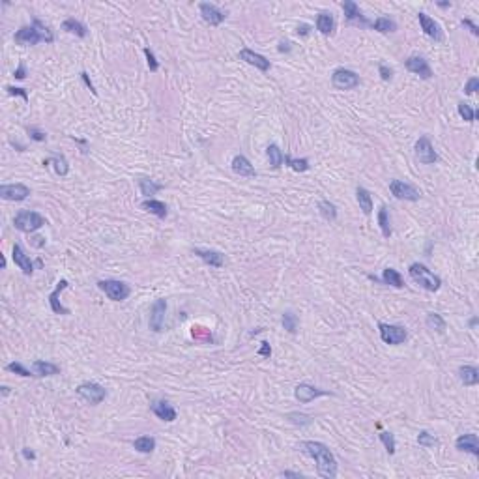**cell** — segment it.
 <instances>
[{
	"instance_id": "1",
	"label": "cell",
	"mask_w": 479,
	"mask_h": 479,
	"mask_svg": "<svg viewBox=\"0 0 479 479\" xmlns=\"http://www.w3.org/2000/svg\"><path fill=\"white\" fill-rule=\"evenodd\" d=\"M299 449L304 451L305 455L314 458L316 463V472H318L320 477L324 479H333L337 475V460H335L333 453L330 451V448L322 442H301L299 443Z\"/></svg>"
},
{
	"instance_id": "2",
	"label": "cell",
	"mask_w": 479,
	"mask_h": 479,
	"mask_svg": "<svg viewBox=\"0 0 479 479\" xmlns=\"http://www.w3.org/2000/svg\"><path fill=\"white\" fill-rule=\"evenodd\" d=\"M15 43L19 45H36V43H52L55 42V34L47 25H43L40 19H34L30 26H21L13 36Z\"/></svg>"
},
{
	"instance_id": "3",
	"label": "cell",
	"mask_w": 479,
	"mask_h": 479,
	"mask_svg": "<svg viewBox=\"0 0 479 479\" xmlns=\"http://www.w3.org/2000/svg\"><path fill=\"white\" fill-rule=\"evenodd\" d=\"M408 273H410V277H412L419 287H423V289L429 290V292H436V290L442 287V279L438 277V275H434L427 266H423V264H419V262L410 264Z\"/></svg>"
},
{
	"instance_id": "4",
	"label": "cell",
	"mask_w": 479,
	"mask_h": 479,
	"mask_svg": "<svg viewBox=\"0 0 479 479\" xmlns=\"http://www.w3.org/2000/svg\"><path fill=\"white\" fill-rule=\"evenodd\" d=\"M45 223H47L45 217L40 216L38 211H30V210H21L15 216V219H13V225H15L17 230L26 232V234L36 232L38 228H42Z\"/></svg>"
},
{
	"instance_id": "5",
	"label": "cell",
	"mask_w": 479,
	"mask_h": 479,
	"mask_svg": "<svg viewBox=\"0 0 479 479\" xmlns=\"http://www.w3.org/2000/svg\"><path fill=\"white\" fill-rule=\"evenodd\" d=\"M378 331H380V337L386 345H402L408 339V331L402 326L397 324H384V322H380L378 324Z\"/></svg>"
},
{
	"instance_id": "6",
	"label": "cell",
	"mask_w": 479,
	"mask_h": 479,
	"mask_svg": "<svg viewBox=\"0 0 479 479\" xmlns=\"http://www.w3.org/2000/svg\"><path fill=\"white\" fill-rule=\"evenodd\" d=\"M77 395L90 404H99L107 397V389L96 382H83L81 386H77Z\"/></svg>"
},
{
	"instance_id": "7",
	"label": "cell",
	"mask_w": 479,
	"mask_h": 479,
	"mask_svg": "<svg viewBox=\"0 0 479 479\" xmlns=\"http://www.w3.org/2000/svg\"><path fill=\"white\" fill-rule=\"evenodd\" d=\"M98 287L103 290L105 294L109 296V299L113 301H122L131 294V289L128 285L122 283V281H114V279H105V281H99Z\"/></svg>"
},
{
	"instance_id": "8",
	"label": "cell",
	"mask_w": 479,
	"mask_h": 479,
	"mask_svg": "<svg viewBox=\"0 0 479 479\" xmlns=\"http://www.w3.org/2000/svg\"><path fill=\"white\" fill-rule=\"evenodd\" d=\"M331 84L337 90H352L360 84V77L358 73H354L352 69H345V67H339L335 69L333 75H331Z\"/></svg>"
},
{
	"instance_id": "9",
	"label": "cell",
	"mask_w": 479,
	"mask_h": 479,
	"mask_svg": "<svg viewBox=\"0 0 479 479\" xmlns=\"http://www.w3.org/2000/svg\"><path fill=\"white\" fill-rule=\"evenodd\" d=\"M416 157L419 159V163L423 165H433L438 161V154L436 150L433 148L429 137H419L416 143Z\"/></svg>"
},
{
	"instance_id": "10",
	"label": "cell",
	"mask_w": 479,
	"mask_h": 479,
	"mask_svg": "<svg viewBox=\"0 0 479 479\" xmlns=\"http://www.w3.org/2000/svg\"><path fill=\"white\" fill-rule=\"evenodd\" d=\"M389 191H392L393 197L399 199V201H410V202L419 201V191H417L414 186L404 184V182H401V180L389 182Z\"/></svg>"
},
{
	"instance_id": "11",
	"label": "cell",
	"mask_w": 479,
	"mask_h": 479,
	"mask_svg": "<svg viewBox=\"0 0 479 479\" xmlns=\"http://www.w3.org/2000/svg\"><path fill=\"white\" fill-rule=\"evenodd\" d=\"M30 195V189L25 184H4L0 186V197L4 201H25Z\"/></svg>"
},
{
	"instance_id": "12",
	"label": "cell",
	"mask_w": 479,
	"mask_h": 479,
	"mask_svg": "<svg viewBox=\"0 0 479 479\" xmlns=\"http://www.w3.org/2000/svg\"><path fill=\"white\" fill-rule=\"evenodd\" d=\"M165 311H167L165 299H155V304L152 305V313H150V322H148L152 331L163 330V324H165Z\"/></svg>"
},
{
	"instance_id": "13",
	"label": "cell",
	"mask_w": 479,
	"mask_h": 479,
	"mask_svg": "<svg viewBox=\"0 0 479 479\" xmlns=\"http://www.w3.org/2000/svg\"><path fill=\"white\" fill-rule=\"evenodd\" d=\"M417 19H419V25H421L423 32H425L431 40H434V42H442L443 34H442V30H440V25L434 21L433 17H429L427 13H423L421 11V13H417Z\"/></svg>"
},
{
	"instance_id": "14",
	"label": "cell",
	"mask_w": 479,
	"mask_h": 479,
	"mask_svg": "<svg viewBox=\"0 0 479 479\" xmlns=\"http://www.w3.org/2000/svg\"><path fill=\"white\" fill-rule=\"evenodd\" d=\"M238 58L240 60H243V62L251 64V66L258 67L260 72H268L270 69V60L266 57H262V55H258V52L251 51V49H242V51L238 52Z\"/></svg>"
},
{
	"instance_id": "15",
	"label": "cell",
	"mask_w": 479,
	"mask_h": 479,
	"mask_svg": "<svg viewBox=\"0 0 479 479\" xmlns=\"http://www.w3.org/2000/svg\"><path fill=\"white\" fill-rule=\"evenodd\" d=\"M322 395H328V392L318 389V387L311 386V384H299V386H296V389H294V397H296L299 402H304V404H307V402H311L313 399L322 397Z\"/></svg>"
},
{
	"instance_id": "16",
	"label": "cell",
	"mask_w": 479,
	"mask_h": 479,
	"mask_svg": "<svg viewBox=\"0 0 479 479\" xmlns=\"http://www.w3.org/2000/svg\"><path fill=\"white\" fill-rule=\"evenodd\" d=\"M201 15H202V19L211 26L221 25V23L225 21V17H227L225 15V11H221L214 4H208V2H202L201 4Z\"/></svg>"
},
{
	"instance_id": "17",
	"label": "cell",
	"mask_w": 479,
	"mask_h": 479,
	"mask_svg": "<svg viewBox=\"0 0 479 479\" xmlns=\"http://www.w3.org/2000/svg\"><path fill=\"white\" fill-rule=\"evenodd\" d=\"M455 448L458 451H466V453H472L475 457H479V438L477 434L468 433V434H460L455 442Z\"/></svg>"
},
{
	"instance_id": "18",
	"label": "cell",
	"mask_w": 479,
	"mask_h": 479,
	"mask_svg": "<svg viewBox=\"0 0 479 479\" xmlns=\"http://www.w3.org/2000/svg\"><path fill=\"white\" fill-rule=\"evenodd\" d=\"M404 64H406L408 72L416 73V75H419L421 79H431V77H433L431 66H429V62L423 57H410Z\"/></svg>"
},
{
	"instance_id": "19",
	"label": "cell",
	"mask_w": 479,
	"mask_h": 479,
	"mask_svg": "<svg viewBox=\"0 0 479 479\" xmlns=\"http://www.w3.org/2000/svg\"><path fill=\"white\" fill-rule=\"evenodd\" d=\"M193 255H197L202 262H206L208 266H214V268L225 266V255L219 251H214V249H193Z\"/></svg>"
},
{
	"instance_id": "20",
	"label": "cell",
	"mask_w": 479,
	"mask_h": 479,
	"mask_svg": "<svg viewBox=\"0 0 479 479\" xmlns=\"http://www.w3.org/2000/svg\"><path fill=\"white\" fill-rule=\"evenodd\" d=\"M11 258H13V262L19 266V268L23 270V273L25 275H32V272H34V264H32L30 257L26 255L25 251H23L21 245H13V251H11Z\"/></svg>"
},
{
	"instance_id": "21",
	"label": "cell",
	"mask_w": 479,
	"mask_h": 479,
	"mask_svg": "<svg viewBox=\"0 0 479 479\" xmlns=\"http://www.w3.org/2000/svg\"><path fill=\"white\" fill-rule=\"evenodd\" d=\"M150 408H152V412L159 417L161 421L170 423V421H174V419H176V410L170 406L167 401H154Z\"/></svg>"
},
{
	"instance_id": "22",
	"label": "cell",
	"mask_w": 479,
	"mask_h": 479,
	"mask_svg": "<svg viewBox=\"0 0 479 479\" xmlns=\"http://www.w3.org/2000/svg\"><path fill=\"white\" fill-rule=\"evenodd\" d=\"M232 170H234L238 176H245V178H251V176L257 174V172H255V167L251 165V161H249L245 155H236V157L232 159Z\"/></svg>"
},
{
	"instance_id": "23",
	"label": "cell",
	"mask_w": 479,
	"mask_h": 479,
	"mask_svg": "<svg viewBox=\"0 0 479 479\" xmlns=\"http://www.w3.org/2000/svg\"><path fill=\"white\" fill-rule=\"evenodd\" d=\"M64 289H67V281H66V279H62V281H60V283L57 285V289H55V290L51 292V296H49V305H51L52 313L69 314V309L62 307V304H60V299H58V296H60V292H62Z\"/></svg>"
},
{
	"instance_id": "24",
	"label": "cell",
	"mask_w": 479,
	"mask_h": 479,
	"mask_svg": "<svg viewBox=\"0 0 479 479\" xmlns=\"http://www.w3.org/2000/svg\"><path fill=\"white\" fill-rule=\"evenodd\" d=\"M343 11H345L346 19L350 23L358 21V23H361V25H367V19H365V15L361 13L360 6L356 4V2H352V0H345V2H343Z\"/></svg>"
},
{
	"instance_id": "25",
	"label": "cell",
	"mask_w": 479,
	"mask_h": 479,
	"mask_svg": "<svg viewBox=\"0 0 479 479\" xmlns=\"http://www.w3.org/2000/svg\"><path fill=\"white\" fill-rule=\"evenodd\" d=\"M458 378L464 386H475L479 382V369L472 365H463L458 369Z\"/></svg>"
},
{
	"instance_id": "26",
	"label": "cell",
	"mask_w": 479,
	"mask_h": 479,
	"mask_svg": "<svg viewBox=\"0 0 479 479\" xmlns=\"http://www.w3.org/2000/svg\"><path fill=\"white\" fill-rule=\"evenodd\" d=\"M32 369H34V375L36 376H55L60 372V367L55 365V363H49V361L36 360L32 363Z\"/></svg>"
},
{
	"instance_id": "27",
	"label": "cell",
	"mask_w": 479,
	"mask_h": 479,
	"mask_svg": "<svg viewBox=\"0 0 479 479\" xmlns=\"http://www.w3.org/2000/svg\"><path fill=\"white\" fill-rule=\"evenodd\" d=\"M356 199H358L360 210L363 211L365 216H371V211H372V197H371V193H369L365 187H358V189H356Z\"/></svg>"
},
{
	"instance_id": "28",
	"label": "cell",
	"mask_w": 479,
	"mask_h": 479,
	"mask_svg": "<svg viewBox=\"0 0 479 479\" xmlns=\"http://www.w3.org/2000/svg\"><path fill=\"white\" fill-rule=\"evenodd\" d=\"M140 206L145 208L146 211H150V214H154V216H157L159 219H165L167 217V204L165 202H161V201H154V199H146Z\"/></svg>"
},
{
	"instance_id": "29",
	"label": "cell",
	"mask_w": 479,
	"mask_h": 479,
	"mask_svg": "<svg viewBox=\"0 0 479 479\" xmlns=\"http://www.w3.org/2000/svg\"><path fill=\"white\" fill-rule=\"evenodd\" d=\"M316 28H318L320 34H324V36H330L331 32H333L335 28V21H333V15L331 13H320L318 17H316Z\"/></svg>"
},
{
	"instance_id": "30",
	"label": "cell",
	"mask_w": 479,
	"mask_h": 479,
	"mask_svg": "<svg viewBox=\"0 0 479 479\" xmlns=\"http://www.w3.org/2000/svg\"><path fill=\"white\" fill-rule=\"evenodd\" d=\"M62 30L69 32V34H75V36H79V38L88 36L86 26H84L83 23H79L77 19H66V21L62 23Z\"/></svg>"
},
{
	"instance_id": "31",
	"label": "cell",
	"mask_w": 479,
	"mask_h": 479,
	"mask_svg": "<svg viewBox=\"0 0 479 479\" xmlns=\"http://www.w3.org/2000/svg\"><path fill=\"white\" fill-rule=\"evenodd\" d=\"M382 283L389 285V287H395V289H402V287H404L401 273L397 272V270H393V268H386V270H384V273H382Z\"/></svg>"
},
{
	"instance_id": "32",
	"label": "cell",
	"mask_w": 479,
	"mask_h": 479,
	"mask_svg": "<svg viewBox=\"0 0 479 479\" xmlns=\"http://www.w3.org/2000/svg\"><path fill=\"white\" fill-rule=\"evenodd\" d=\"M55 167V172H57L58 176H66L67 170H69V165H67V159L64 157V155H52V157H49V159L43 161V165H51Z\"/></svg>"
},
{
	"instance_id": "33",
	"label": "cell",
	"mask_w": 479,
	"mask_h": 479,
	"mask_svg": "<svg viewBox=\"0 0 479 479\" xmlns=\"http://www.w3.org/2000/svg\"><path fill=\"white\" fill-rule=\"evenodd\" d=\"M266 152H268V159H270L272 169H279V167L285 163V154L281 152V148H279L277 145H270Z\"/></svg>"
},
{
	"instance_id": "34",
	"label": "cell",
	"mask_w": 479,
	"mask_h": 479,
	"mask_svg": "<svg viewBox=\"0 0 479 479\" xmlns=\"http://www.w3.org/2000/svg\"><path fill=\"white\" fill-rule=\"evenodd\" d=\"M133 448L139 453H152L155 449V440L152 436H140L133 442Z\"/></svg>"
},
{
	"instance_id": "35",
	"label": "cell",
	"mask_w": 479,
	"mask_h": 479,
	"mask_svg": "<svg viewBox=\"0 0 479 479\" xmlns=\"http://www.w3.org/2000/svg\"><path fill=\"white\" fill-rule=\"evenodd\" d=\"M139 187H140V193H143L145 197L155 195L157 191L163 189L161 184H155V182L150 180V178H139Z\"/></svg>"
},
{
	"instance_id": "36",
	"label": "cell",
	"mask_w": 479,
	"mask_h": 479,
	"mask_svg": "<svg viewBox=\"0 0 479 479\" xmlns=\"http://www.w3.org/2000/svg\"><path fill=\"white\" fill-rule=\"evenodd\" d=\"M372 28L376 32H382V34H387V32H395L397 25L395 21H392L389 17H378L375 23H372Z\"/></svg>"
},
{
	"instance_id": "37",
	"label": "cell",
	"mask_w": 479,
	"mask_h": 479,
	"mask_svg": "<svg viewBox=\"0 0 479 479\" xmlns=\"http://www.w3.org/2000/svg\"><path fill=\"white\" fill-rule=\"evenodd\" d=\"M318 210H320V214H322V217H324L326 221H335V219H337V206H335L333 202L320 201Z\"/></svg>"
},
{
	"instance_id": "38",
	"label": "cell",
	"mask_w": 479,
	"mask_h": 479,
	"mask_svg": "<svg viewBox=\"0 0 479 479\" xmlns=\"http://www.w3.org/2000/svg\"><path fill=\"white\" fill-rule=\"evenodd\" d=\"M427 328L429 330L436 331V333H443V330H446V320H443L438 313H429L427 314Z\"/></svg>"
},
{
	"instance_id": "39",
	"label": "cell",
	"mask_w": 479,
	"mask_h": 479,
	"mask_svg": "<svg viewBox=\"0 0 479 479\" xmlns=\"http://www.w3.org/2000/svg\"><path fill=\"white\" fill-rule=\"evenodd\" d=\"M378 225H380L382 228V234H384V238H389L392 236V225H389V214H387V208L382 206L380 211H378Z\"/></svg>"
},
{
	"instance_id": "40",
	"label": "cell",
	"mask_w": 479,
	"mask_h": 479,
	"mask_svg": "<svg viewBox=\"0 0 479 479\" xmlns=\"http://www.w3.org/2000/svg\"><path fill=\"white\" fill-rule=\"evenodd\" d=\"M417 443L423 446V448H436V446H440V440L434 434L427 433V431H421V433L417 434Z\"/></svg>"
},
{
	"instance_id": "41",
	"label": "cell",
	"mask_w": 479,
	"mask_h": 479,
	"mask_svg": "<svg viewBox=\"0 0 479 479\" xmlns=\"http://www.w3.org/2000/svg\"><path fill=\"white\" fill-rule=\"evenodd\" d=\"M285 163L290 167L292 170H296V172H305V170L309 169V159H294V157H289V155H285Z\"/></svg>"
},
{
	"instance_id": "42",
	"label": "cell",
	"mask_w": 479,
	"mask_h": 479,
	"mask_svg": "<svg viewBox=\"0 0 479 479\" xmlns=\"http://www.w3.org/2000/svg\"><path fill=\"white\" fill-rule=\"evenodd\" d=\"M281 322H283V328L289 333H296V330H298V316L294 313H283V318H281Z\"/></svg>"
},
{
	"instance_id": "43",
	"label": "cell",
	"mask_w": 479,
	"mask_h": 479,
	"mask_svg": "<svg viewBox=\"0 0 479 479\" xmlns=\"http://www.w3.org/2000/svg\"><path fill=\"white\" fill-rule=\"evenodd\" d=\"M458 114H460V118H463L464 122H474L475 116H477V113H475L474 109L470 107L468 103H464V101L458 103Z\"/></svg>"
},
{
	"instance_id": "44",
	"label": "cell",
	"mask_w": 479,
	"mask_h": 479,
	"mask_svg": "<svg viewBox=\"0 0 479 479\" xmlns=\"http://www.w3.org/2000/svg\"><path fill=\"white\" fill-rule=\"evenodd\" d=\"M6 371H10V372H15V375H19V376H36L34 372H30L28 369H25V367L19 363V361H13V363H8L6 365Z\"/></svg>"
},
{
	"instance_id": "45",
	"label": "cell",
	"mask_w": 479,
	"mask_h": 479,
	"mask_svg": "<svg viewBox=\"0 0 479 479\" xmlns=\"http://www.w3.org/2000/svg\"><path fill=\"white\" fill-rule=\"evenodd\" d=\"M380 440H382V443L386 446L387 453L389 455L395 453V438H393L392 433H380Z\"/></svg>"
},
{
	"instance_id": "46",
	"label": "cell",
	"mask_w": 479,
	"mask_h": 479,
	"mask_svg": "<svg viewBox=\"0 0 479 479\" xmlns=\"http://www.w3.org/2000/svg\"><path fill=\"white\" fill-rule=\"evenodd\" d=\"M289 419L296 425H311V417L305 416V414H289Z\"/></svg>"
},
{
	"instance_id": "47",
	"label": "cell",
	"mask_w": 479,
	"mask_h": 479,
	"mask_svg": "<svg viewBox=\"0 0 479 479\" xmlns=\"http://www.w3.org/2000/svg\"><path fill=\"white\" fill-rule=\"evenodd\" d=\"M26 131H28V135H30V139H32V140H36V143H43V140L47 139V133H45V131H42V129H38V128H28Z\"/></svg>"
},
{
	"instance_id": "48",
	"label": "cell",
	"mask_w": 479,
	"mask_h": 479,
	"mask_svg": "<svg viewBox=\"0 0 479 479\" xmlns=\"http://www.w3.org/2000/svg\"><path fill=\"white\" fill-rule=\"evenodd\" d=\"M145 55H146V60H148L150 72H157V69H159V64H157V60H155L154 52H152V51L148 49V47H146V49H145Z\"/></svg>"
},
{
	"instance_id": "49",
	"label": "cell",
	"mask_w": 479,
	"mask_h": 479,
	"mask_svg": "<svg viewBox=\"0 0 479 479\" xmlns=\"http://www.w3.org/2000/svg\"><path fill=\"white\" fill-rule=\"evenodd\" d=\"M477 88H479V79L477 77H472L468 83H466V86H464V94H468V96H470V94H474Z\"/></svg>"
},
{
	"instance_id": "50",
	"label": "cell",
	"mask_w": 479,
	"mask_h": 479,
	"mask_svg": "<svg viewBox=\"0 0 479 479\" xmlns=\"http://www.w3.org/2000/svg\"><path fill=\"white\" fill-rule=\"evenodd\" d=\"M378 73H380V77L384 79V81H392V77H393V69H392V67L384 66V64H380V67H378Z\"/></svg>"
},
{
	"instance_id": "51",
	"label": "cell",
	"mask_w": 479,
	"mask_h": 479,
	"mask_svg": "<svg viewBox=\"0 0 479 479\" xmlns=\"http://www.w3.org/2000/svg\"><path fill=\"white\" fill-rule=\"evenodd\" d=\"M6 90H8V94H11V96H21L25 101H28V94H26L25 88H13V86H6Z\"/></svg>"
},
{
	"instance_id": "52",
	"label": "cell",
	"mask_w": 479,
	"mask_h": 479,
	"mask_svg": "<svg viewBox=\"0 0 479 479\" xmlns=\"http://www.w3.org/2000/svg\"><path fill=\"white\" fill-rule=\"evenodd\" d=\"M463 26H468L470 30H472V34H474V36H479V26L474 25V23L470 21V19H463Z\"/></svg>"
},
{
	"instance_id": "53",
	"label": "cell",
	"mask_w": 479,
	"mask_h": 479,
	"mask_svg": "<svg viewBox=\"0 0 479 479\" xmlns=\"http://www.w3.org/2000/svg\"><path fill=\"white\" fill-rule=\"evenodd\" d=\"M13 75H15V79H25V77H26L25 64H23V62L19 64V67H17V69H15V73H13Z\"/></svg>"
},
{
	"instance_id": "54",
	"label": "cell",
	"mask_w": 479,
	"mask_h": 479,
	"mask_svg": "<svg viewBox=\"0 0 479 479\" xmlns=\"http://www.w3.org/2000/svg\"><path fill=\"white\" fill-rule=\"evenodd\" d=\"M81 77H83L84 84H86V86L90 88V90H92V94H94V96H96V94H98V92H96V88H94L92 81H90V79H88V73H84V72H83V73H81Z\"/></svg>"
},
{
	"instance_id": "55",
	"label": "cell",
	"mask_w": 479,
	"mask_h": 479,
	"mask_svg": "<svg viewBox=\"0 0 479 479\" xmlns=\"http://www.w3.org/2000/svg\"><path fill=\"white\" fill-rule=\"evenodd\" d=\"M23 457H25L26 460H34V458H36V455H34V451H32L30 448H25V449H23Z\"/></svg>"
},
{
	"instance_id": "56",
	"label": "cell",
	"mask_w": 479,
	"mask_h": 479,
	"mask_svg": "<svg viewBox=\"0 0 479 479\" xmlns=\"http://www.w3.org/2000/svg\"><path fill=\"white\" fill-rule=\"evenodd\" d=\"M309 30H311L309 25H299L298 26V34H301V36H309Z\"/></svg>"
},
{
	"instance_id": "57",
	"label": "cell",
	"mask_w": 479,
	"mask_h": 479,
	"mask_svg": "<svg viewBox=\"0 0 479 479\" xmlns=\"http://www.w3.org/2000/svg\"><path fill=\"white\" fill-rule=\"evenodd\" d=\"M258 354H260V356H270V354H272V348H270L268 343H262V348L258 350Z\"/></svg>"
},
{
	"instance_id": "58",
	"label": "cell",
	"mask_w": 479,
	"mask_h": 479,
	"mask_svg": "<svg viewBox=\"0 0 479 479\" xmlns=\"http://www.w3.org/2000/svg\"><path fill=\"white\" fill-rule=\"evenodd\" d=\"M289 45H290L289 42H281V43H279V51H281V52H285V51L289 52V51H290V47H289Z\"/></svg>"
},
{
	"instance_id": "59",
	"label": "cell",
	"mask_w": 479,
	"mask_h": 479,
	"mask_svg": "<svg viewBox=\"0 0 479 479\" xmlns=\"http://www.w3.org/2000/svg\"><path fill=\"white\" fill-rule=\"evenodd\" d=\"M281 475H285V477H299L301 474H298V472H283Z\"/></svg>"
},
{
	"instance_id": "60",
	"label": "cell",
	"mask_w": 479,
	"mask_h": 479,
	"mask_svg": "<svg viewBox=\"0 0 479 479\" xmlns=\"http://www.w3.org/2000/svg\"><path fill=\"white\" fill-rule=\"evenodd\" d=\"M8 393H10V387H6V386H4V387H2V395L6 397V395H8Z\"/></svg>"
},
{
	"instance_id": "61",
	"label": "cell",
	"mask_w": 479,
	"mask_h": 479,
	"mask_svg": "<svg viewBox=\"0 0 479 479\" xmlns=\"http://www.w3.org/2000/svg\"><path fill=\"white\" fill-rule=\"evenodd\" d=\"M438 6H440V8H449V6H451V4H449V2H440V4H438Z\"/></svg>"
}]
</instances>
